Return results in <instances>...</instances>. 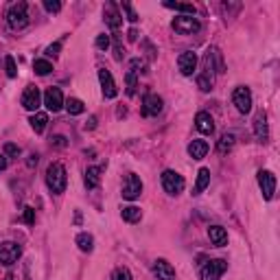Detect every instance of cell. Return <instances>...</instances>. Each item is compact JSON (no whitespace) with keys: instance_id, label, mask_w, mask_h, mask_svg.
<instances>
[{"instance_id":"cell-28","label":"cell","mask_w":280,"mask_h":280,"mask_svg":"<svg viewBox=\"0 0 280 280\" xmlns=\"http://www.w3.org/2000/svg\"><path fill=\"white\" fill-rule=\"evenodd\" d=\"M166 9H175V11H182L186 16H195V5H188V3H164Z\"/></svg>"},{"instance_id":"cell-32","label":"cell","mask_w":280,"mask_h":280,"mask_svg":"<svg viewBox=\"0 0 280 280\" xmlns=\"http://www.w3.org/2000/svg\"><path fill=\"white\" fill-rule=\"evenodd\" d=\"M5 68H7V77H9V79L18 77V66H16V60H13L11 55L5 57Z\"/></svg>"},{"instance_id":"cell-3","label":"cell","mask_w":280,"mask_h":280,"mask_svg":"<svg viewBox=\"0 0 280 280\" xmlns=\"http://www.w3.org/2000/svg\"><path fill=\"white\" fill-rule=\"evenodd\" d=\"M162 186H164V190L169 195H180L184 190V186H186V182H184V178L178 171L166 169V171L162 173Z\"/></svg>"},{"instance_id":"cell-40","label":"cell","mask_w":280,"mask_h":280,"mask_svg":"<svg viewBox=\"0 0 280 280\" xmlns=\"http://www.w3.org/2000/svg\"><path fill=\"white\" fill-rule=\"evenodd\" d=\"M53 143H55L57 147H66V138H64V136H55Z\"/></svg>"},{"instance_id":"cell-37","label":"cell","mask_w":280,"mask_h":280,"mask_svg":"<svg viewBox=\"0 0 280 280\" xmlns=\"http://www.w3.org/2000/svg\"><path fill=\"white\" fill-rule=\"evenodd\" d=\"M123 11L127 13V20L129 22H138V13L134 11V7H131L129 3H123Z\"/></svg>"},{"instance_id":"cell-12","label":"cell","mask_w":280,"mask_h":280,"mask_svg":"<svg viewBox=\"0 0 280 280\" xmlns=\"http://www.w3.org/2000/svg\"><path fill=\"white\" fill-rule=\"evenodd\" d=\"M44 105H46L50 112H60L64 107V94L60 88H48V90L44 92Z\"/></svg>"},{"instance_id":"cell-23","label":"cell","mask_w":280,"mask_h":280,"mask_svg":"<svg viewBox=\"0 0 280 280\" xmlns=\"http://www.w3.org/2000/svg\"><path fill=\"white\" fill-rule=\"evenodd\" d=\"M210 184V169H200L197 173V182H195V188H193V195H202Z\"/></svg>"},{"instance_id":"cell-7","label":"cell","mask_w":280,"mask_h":280,"mask_svg":"<svg viewBox=\"0 0 280 280\" xmlns=\"http://www.w3.org/2000/svg\"><path fill=\"white\" fill-rule=\"evenodd\" d=\"M226 269H228V263L223 259H215V261L206 263L202 269V280H219L226 274Z\"/></svg>"},{"instance_id":"cell-35","label":"cell","mask_w":280,"mask_h":280,"mask_svg":"<svg viewBox=\"0 0 280 280\" xmlns=\"http://www.w3.org/2000/svg\"><path fill=\"white\" fill-rule=\"evenodd\" d=\"M20 153H22V149H20L18 145H13V143H7V145H5V156H9V158H18Z\"/></svg>"},{"instance_id":"cell-24","label":"cell","mask_w":280,"mask_h":280,"mask_svg":"<svg viewBox=\"0 0 280 280\" xmlns=\"http://www.w3.org/2000/svg\"><path fill=\"white\" fill-rule=\"evenodd\" d=\"M143 66V62L140 60H131L129 62V70H127V92L129 94H134V90H136V75H138V68Z\"/></svg>"},{"instance_id":"cell-43","label":"cell","mask_w":280,"mask_h":280,"mask_svg":"<svg viewBox=\"0 0 280 280\" xmlns=\"http://www.w3.org/2000/svg\"><path fill=\"white\" fill-rule=\"evenodd\" d=\"M136 38H138V31H136V29H131V31H129V40H131V42H134Z\"/></svg>"},{"instance_id":"cell-17","label":"cell","mask_w":280,"mask_h":280,"mask_svg":"<svg viewBox=\"0 0 280 280\" xmlns=\"http://www.w3.org/2000/svg\"><path fill=\"white\" fill-rule=\"evenodd\" d=\"M254 134L256 138L261 140V143H267L269 138V129H267V114L263 112V109H259L254 116Z\"/></svg>"},{"instance_id":"cell-30","label":"cell","mask_w":280,"mask_h":280,"mask_svg":"<svg viewBox=\"0 0 280 280\" xmlns=\"http://www.w3.org/2000/svg\"><path fill=\"white\" fill-rule=\"evenodd\" d=\"M33 70H35V75L46 77L48 72L53 70V64H50L48 60H35V62H33Z\"/></svg>"},{"instance_id":"cell-13","label":"cell","mask_w":280,"mask_h":280,"mask_svg":"<svg viewBox=\"0 0 280 280\" xmlns=\"http://www.w3.org/2000/svg\"><path fill=\"white\" fill-rule=\"evenodd\" d=\"M178 66H180V72L184 77H190L195 72V68H197V55L193 53V50H186V53L180 55Z\"/></svg>"},{"instance_id":"cell-14","label":"cell","mask_w":280,"mask_h":280,"mask_svg":"<svg viewBox=\"0 0 280 280\" xmlns=\"http://www.w3.org/2000/svg\"><path fill=\"white\" fill-rule=\"evenodd\" d=\"M103 18H105L107 26L114 29V31L123 24V18H121V11H119V5H116V3H107L105 5V9H103Z\"/></svg>"},{"instance_id":"cell-34","label":"cell","mask_w":280,"mask_h":280,"mask_svg":"<svg viewBox=\"0 0 280 280\" xmlns=\"http://www.w3.org/2000/svg\"><path fill=\"white\" fill-rule=\"evenodd\" d=\"M94 46H97L99 50H107V48H109V35H105V33L97 35V40H94Z\"/></svg>"},{"instance_id":"cell-20","label":"cell","mask_w":280,"mask_h":280,"mask_svg":"<svg viewBox=\"0 0 280 280\" xmlns=\"http://www.w3.org/2000/svg\"><path fill=\"white\" fill-rule=\"evenodd\" d=\"M208 143L206 140H193V143L188 145V156L193 158V160H204L206 158V153H208Z\"/></svg>"},{"instance_id":"cell-26","label":"cell","mask_w":280,"mask_h":280,"mask_svg":"<svg viewBox=\"0 0 280 280\" xmlns=\"http://www.w3.org/2000/svg\"><path fill=\"white\" fill-rule=\"evenodd\" d=\"M29 123H31V127H33L35 134H42V131L46 129V125H48V116L44 114V112H35Z\"/></svg>"},{"instance_id":"cell-42","label":"cell","mask_w":280,"mask_h":280,"mask_svg":"<svg viewBox=\"0 0 280 280\" xmlns=\"http://www.w3.org/2000/svg\"><path fill=\"white\" fill-rule=\"evenodd\" d=\"M26 164H29V166H35V164H38V156H31V158H29Z\"/></svg>"},{"instance_id":"cell-41","label":"cell","mask_w":280,"mask_h":280,"mask_svg":"<svg viewBox=\"0 0 280 280\" xmlns=\"http://www.w3.org/2000/svg\"><path fill=\"white\" fill-rule=\"evenodd\" d=\"M5 169H7V156L0 153V171H5Z\"/></svg>"},{"instance_id":"cell-33","label":"cell","mask_w":280,"mask_h":280,"mask_svg":"<svg viewBox=\"0 0 280 280\" xmlns=\"http://www.w3.org/2000/svg\"><path fill=\"white\" fill-rule=\"evenodd\" d=\"M109 280H134V278H131V271L127 267H116L112 271V278Z\"/></svg>"},{"instance_id":"cell-16","label":"cell","mask_w":280,"mask_h":280,"mask_svg":"<svg viewBox=\"0 0 280 280\" xmlns=\"http://www.w3.org/2000/svg\"><path fill=\"white\" fill-rule=\"evenodd\" d=\"M153 274L158 280H175V269L166 259H158L153 263Z\"/></svg>"},{"instance_id":"cell-10","label":"cell","mask_w":280,"mask_h":280,"mask_svg":"<svg viewBox=\"0 0 280 280\" xmlns=\"http://www.w3.org/2000/svg\"><path fill=\"white\" fill-rule=\"evenodd\" d=\"M42 105V94L35 86H29L24 94H22V107L29 109V112H38V107Z\"/></svg>"},{"instance_id":"cell-15","label":"cell","mask_w":280,"mask_h":280,"mask_svg":"<svg viewBox=\"0 0 280 280\" xmlns=\"http://www.w3.org/2000/svg\"><path fill=\"white\" fill-rule=\"evenodd\" d=\"M162 97H158V94H147V97L143 99V114L145 116H158L162 112Z\"/></svg>"},{"instance_id":"cell-36","label":"cell","mask_w":280,"mask_h":280,"mask_svg":"<svg viewBox=\"0 0 280 280\" xmlns=\"http://www.w3.org/2000/svg\"><path fill=\"white\" fill-rule=\"evenodd\" d=\"M22 221H24L26 226H33V223H35V210L31 208V206H26V208H24V215H22Z\"/></svg>"},{"instance_id":"cell-8","label":"cell","mask_w":280,"mask_h":280,"mask_svg":"<svg viewBox=\"0 0 280 280\" xmlns=\"http://www.w3.org/2000/svg\"><path fill=\"white\" fill-rule=\"evenodd\" d=\"M140 193H143V182H140V178L136 173H129L127 182H125V186H123V197L127 202H134L140 197Z\"/></svg>"},{"instance_id":"cell-22","label":"cell","mask_w":280,"mask_h":280,"mask_svg":"<svg viewBox=\"0 0 280 280\" xmlns=\"http://www.w3.org/2000/svg\"><path fill=\"white\" fill-rule=\"evenodd\" d=\"M101 171H103V166H90V169H86V175H83L86 188H97V186H99Z\"/></svg>"},{"instance_id":"cell-31","label":"cell","mask_w":280,"mask_h":280,"mask_svg":"<svg viewBox=\"0 0 280 280\" xmlns=\"http://www.w3.org/2000/svg\"><path fill=\"white\" fill-rule=\"evenodd\" d=\"M234 134H223L219 138V145H217V149H219V153H228L234 147Z\"/></svg>"},{"instance_id":"cell-9","label":"cell","mask_w":280,"mask_h":280,"mask_svg":"<svg viewBox=\"0 0 280 280\" xmlns=\"http://www.w3.org/2000/svg\"><path fill=\"white\" fill-rule=\"evenodd\" d=\"M256 178H259V186L263 190V197L269 202L271 197H274V193H276V175L271 171H259Z\"/></svg>"},{"instance_id":"cell-18","label":"cell","mask_w":280,"mask_h":280,"mask_svg":"<svg viewBox=\"0 0 280 280\" xmlns=\"http://www.w3.org/2000/svg\"><path fill=\"white\" fill-rule=\"evenodd\" d=\"M195 127L202 131V134L210 136L212 131H215V121H212V116L208 112H197L195 116Z\"/></svg>"},{"instance_id":"cell-1","label":"cell","mask_w":280,"mask_h":280,"mask_svg":"<svg viewBox=\"0 0 280 280\" xmlns=\"http://www.w3.org/2000/svg\"><path fill=\"white\" fill-rule=\"evenodd\" d=\"M66 184H68V175H66V169L60 162H53L46 169V186L50 188V193L62 195L66 190Z\"/></svg>"},{"instance_id":"cell-21","label":"cell","mask_w":280,"mask_h":280,"mask_svg":"<svg viewBox=\"0 0 280 280\" xmlns=\"http://www.w3.org/2000/svg\"><path fill=\"white\" fill-rule=\"evenodd\" d=\"M208 237H210V241L215 243L217 247L228 245V232H226V228H221V226H210V228H208Z\"/></svg>"},{"instance_id":"cell-38","label":"cell","mask_w":280,"mask_h":280,"mask_svg":"<svg viewBox=\"0 0 280 280\" xmlns=\"http://www.w3.org/2000/svg\"><path fill=\"white\" fill-rule=\"evenodd\" d=\"M44 9L50 11V13H57L62 9V3L60 0H46V3H44Z\"/></svg>"},{"instance_id":"cell-2","label":"cell","mask_w":280,"mask_h":280,"mask_svg":"<svg viewBox=\"0 0 280 280\" xmlns=\"http://www.w3.org/2000/svg\"><path fill=\"white\" fill-rule=\"evenodd\" d=\"M7 22L11 29H24L29 24V16H26V3H13L7 11Z\"/></svg>"},{"instance_id":"cell-4","label":"cell","mask_w":280,"mask_h":280,"mask_svg":"<svg viewBox=\"0 0 280 280\" xmlns=\"http://www.w3.org/2000/svg\"><path fill=\"white\" fill-rule=\"evenodd\" d=\"M171 26H173L175 33H182V35H193V33H197V31L202 29L200 20L193 18V16H180V18H175V20L171 22Z\"/></svg>"},{"instance_id":"cell-27","label":"cell","mask_w":280,"mask_h":280,"mask_svg":"<svg viewBox=\"0 0 280 280\" xmlns=\"http://www.w3.org/2000/svg\"><path fill=\"white\" fill-rule=\"evenodd\" d=\"M77 245H79L81 252H92V249H94V239H92V234H88V232L77 234Z\"/></svg>"},{"instance_id":"cell-11","label":"cell","mask_w":280,"mask_h":280,"mask_svg":"<svg viewBox=\"0 0 280 280\" xmlns=\"http://www.w3.org/2000/svg\"><path fill=\"white\" fill-rule=\"evenodd\" d=\"M99 81H101V90H103V97L105 99H116V94H119V88H116L114 79H112V72L101 68L99 70Z\"/></svg>"},{"instance_id":"cell-25","label":"cell","mask_w":280,"mask_h":280,"mask_svg":"<svg viewBox=\"0 0 280 280\" xmlns=\"http://www.w3.org/2000/svg\"><path fill=\"white\" fill-rule=\"evenodd\" d=\"M121 217L127 221V223H138V221L143 219V210H140L138 206H127V208L121 210Z\"/></svg>"},{"instance_id":"cell-19","label":"cell","mask_w":280,"mask_h":280,"mask_svg":"<svg viewBox=\"0 0 280 280\" xmlns=\"http://www.w3.org/2000/svg\"><path fill=\"white\" fill-rule=\"evenodd\" d=\"M197 86H200L202 92H210L212 86H215V70H210L204 66V72L197 75Z\"/></svg>"},{"instance_id":"cell-39","label":"cell","mask_w":280,"mask_h":280,"mask_svg":"<svg viewBox=\"0 0 280 280\" xmlns=\"http://www.w3.org/2000/svg\"><path fill=\"white\" fill-rule=\"evenodd\" d=\"M60 50H62V42L50 44V46L46 48V57H57V55H60Z\"/></svg>"},{"instance_id":"cell-29","label":"cell","mask_w":280,"mask_h":280,"mask_svg":"<svg viewBox=\"0 0 280 280\" xmlns=\"http://www.w3.org/2000/svg\"><path fill=\"white\" fill-rule=\"evenodd\" d=\"M64 105H66V109H68V114H72V116L83 114V109H86V105H83V101H81V99H68Z\"/></svg>"},{"instance_id":"cell-5","label":"cell","mask_w":280,"mask_h":280,"mask_svg":"<svg viewBox=\"0 0 280 280\" xmlns=\"http://www.w3.org/2000/svg\"><path fill=\"white\" fill-rule=\"evenodd\" d=\"M232 103H234V107H237L241 114H247L249 109H252V92H249V88H245V86L234 88Z\"/></svg>"},{"instance_id":"cell-6","label":"cell","mask_w":280,"mask_h":280,"mask_svg":"<svg viewBox=\"0 0 280 280\" xmlns=\"http://www.w3.org/2000/svg\"><path fill=\"white\" fill-rule=\"evenodd\" d=\"M22 256V247L18 245V243H13V241H5V243H0V263L3 265H13L18 259Z\"/></svg>"},{"instance_id":"cell-44","label":"cell","mask_w":280,"mask_h":280,"mask_svg":"<svg viewBox=\"0 0 280 280\" xmlns=\"http://www.w3.org/2000/svg\"><path fill=\"white\" fill-rule=\"evenodd\" d=\"M7 280H13V278H11V276H7Z\"/></svg>"}]
</instances>
